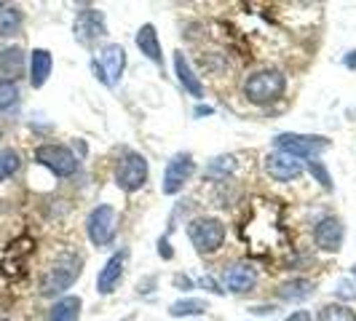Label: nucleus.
Returning <instances> with one entry per match:
<instances>
[{
    "instance_id": "f257e3e1",
    "label": "nucleus",
    "mask_w": 356,
    "mask_h": 321,
    "mask_svg": "<svg viewBox=\"0 0 356 321\" xmlns=\"http://www.w3.org/2000/svg\"><path fill=\"white\" fill-rule=\"evenodd\" d=\"M81 276V260L78 257H59L40 279V295L43 297H54V295H62L65 289H70L75 284V279Z\"/></svg>"
},
{
    "instance_id": "f03ea898",
    "label": "nucleus",
    "mask_w": 356,
    "mask_h": 321,
    "mask_svg": "<svg viewBox=\"0 0 356 321\" xmlns=\"http://www.w3.org/2000/svg\"><path fill=\"white\" fill-rule=\"evenodd\" d=\"M273 145H276V153H284V156H292V158H316L319 153H324L330 147V140L327 137L284 131V134H279L273 140Z\"/></svg>"
},
{
    "instance_id": "7ed1b4c3",
    "label": "nucleus",
    "mask_w": 356,
    "mask_h": 321,
    "mask_svg": "<svg viewBox=\"0 0 356 321\" xmlns=\"http://www.w3.org/2000/svg\"><path fill=\"white\" fill-rule=\"evenodd\" d=\"M284 75L276 70H263V72H254L250 81L244 83V94L247 99L254 102V105H266V102H273L284 94Z\"/></svg>"
},
{
    "instance_id": "20e7f679",
    "label": "nucleus",
    "mask_w": 356,
    "mask_h": 321,
    "mask_svg": "<svg viewBox=\"0 0 356 321\" xmlns=\"http://www.w3.org/2000/svg\"><path fill=\"white\" fill-rule=\"evenodd\" d=\"M188 238L198 252H217L225 241V225L214 217H198L188 225Z\"/></svg>"
},
{
    "instance_id": "39448f33",
    "label": "nucleus",
    "mask_w": 356,
    "mask_h": 321,
    "mask_svg": "<svg viewBox=\"0 0 356 321\" xmlns=\"http://www.w3.org/2000/svg\"><path fill=\"white\" fill-rule=\"evenodd\" d=\"M35 160L40 166L51 169L56 177H70L78 172V158L65 145H40L35 150Z\"/></svg>"
},
{
    "instance_id": "423d86ee",
    "label": "nucleus",
    "mask_w": 356,
    "mask_h": 321,
    "mask_svg": "<svg viewBox=\"0 0 356 321\" xmlns=\"http://www.w3.org/2000/svg\"><path fill=\"white\" fill-rule=\"evenodd\" d=\"M145 179H147V160L140 153H126L115 169V185L126 193H134L143 188Z\"/></svg>"
},
{
    "instance_id": "0eeeda50",
    "label": "nucleus",
    "mask_w": 356,
    "mask_h": 321,
    "mask_svg": "<svg viewBox=\"0 0 356 321\" xmlns=\"http://www.w3.org/2000/svg\"><path fill=\"white\" fill-rule=\"evenodd\" d=\"M126 67V51L124 46L118 43H110L99 51V59H94V70H97V78L107 83V86H115L121 72Z\"/></svg>"
},
{
    "instance_id": "6e6552de",
    "label": "nucleus",
    "mask_w": 356,
    "mask_h": 321,
    "mask_svg": "<svg viewBox=\"0 0 356 321\" xmlns=\"http://www.w3.org/2000/svg\"><path fill=\"white\" fill-rule=\"evenodd\" d=\"M86 231H89L91 244L107 247V244L115 238V209L107 206V204L91 209L89 220H86Z\"/></svg>"
},
{
    "instance_id": "1a4fd4ad",
    "label": "nucleus",
    "mask_w": 356,
    "mask_h": 321,
    "mask_svg": "<svg viewBox=\"0 0 356 321\" xmlns=\"http://www.w3.org/2000/svg\"><path fill=\"white\" fill-rule=\"evenodd\" d=\"M196 172V163L191 156H185V153H177L175 158L166 163V172H163V185H161V190L166 193V196H175L179 193L182 188H185V182L191 179V174Z\"/></svg>"
},
{
    "instance_id": "9d476101",
    "label": "nucleus",
    "mask_w": 356,
    "mask_h": 321,
    "mask_svg": "<svg viewBox=\"0 0 356 321\" xmlns=\"http://www.w3.org/2000/svg\"><path fill=\"white\" fill-rule=\"evenodd\" d=\"M102 35H107L102 14L94 11V8H81L78 17H75V38H78L83 46H91L94 40H99Z\"/></svg>"
},
{
    "instance_id": "9b49d317",
    "label": "nucleus",
    "mask_w": 356,
    "mask_h": 321,
    "mask_svg": "<svg viewBox=\"0 0 356 321\" xmlns=\"http://www.w3.org/2000/svg\"><path fill=\"white\" fill-rule=\"evenodd\" d=\"M263 166H266V172L276 182H292V179H298L303 174V163L298 158H292V156H284V153H270V156H266Z\"/></svg>"
},
{
    "instance_id": "f8f14e48",
    "label": "nucleus",
    "mask_w": 356,
    "mask_h": 321,
    "mask_svg": "<svg viewBox=\"0 0 356 321\" xmlns=\"http://www.w3.org/2000/svg\"><path fill=\"white\" fill-rule=\"evenodd\" d=\"M314 238L324 252H338L343 244V222L338 217H324L314 231Z\"/></svg>"
},
{
    "instance_id": "ddd939ff",
    "label": "nucleus",
    "mask_w": 356,
    "mask_h": 321,
    "mask_svg": "<svg viewBox=\"0 0 356 321\" xmlns=\"http://www.w3.org/2000/svg\"><path fill=\"white\" fill-rule=\"evenodd\" d=\"M124 263H126V254L124 252H115L110 260L105 263V268L99 270V276H97V292L99 295H110L115 284L121 281V276H124Z\"/></svg>"
},
{
    "instance_id": "4468645a",
    "label": "nucleus",
    "mask_w": 356,
    "mask_h": 321,
    "mask_svg": "<svg viewBox=\"0 0 356 321\" xmlns=\"http://www.w3.org/2000/svg\"><path fill=\"white\" fill-rule=\"evenodd\" d=\"M225 286L231 292H250L252 286L257 284V270L250 265V263H236L225 270Z\"/></svg>"
},
{
    "instance_id": "2eb2a0df",
    "label": "nucleus",
    "mask_w": 356,
    "mask_h": 321,
    "mask_svg": "<svg viewBox=\"0 0 356 321\" xmlns=\"http://www.w3.org/2000/svg\"><path fill=\"white\" fill-rule=\"evenodd\" d=\"M51 67H54L51 54L46 51V49H35L33 56H30V83H33L35 89H40V86L49 81Z\"/></svg>"
},
{
    "instance_id": "dca6fc26",
    "label": "nucleus",
    "mask_w": 356,
    "mask_h": 321,
    "mask_svg": "<svg viewBox=\"0 0 356 321\" xmlns=\"http://www.w3.org/2000/svg\"><path fill=\"white\" fill-rule=\"evenodd\" d=\"M137 49L156 65H163V54H161V43H159V33L153 24H143L140 33H137Z\"/></svg>"
},
{
    "instance_id": "f3484780",
    "label": "nucleus",
    "mask_w": 356,
    "mask_h": 321,
    "mask_svg": "<svg viewBox=\"0 0 356 321\" xmlns=\"http://www.w3.org/2000/svg\"><path fill=\"white\" fill-rule=\"evenodd\" d=\"M175 70H177V78H179V83L185 86V91L193 94L196 99H201V97H204V86H201V81L193 75L188 59H185V54H175Z\"/></svg>"
},
{
    "instance_id": "a211bd4d",
    "label": "nucleus",
    "mask_w": 356,
    "mask_h": 321,
    "mask_svg": "<svg viewBox=\"0 0 356 321\" xmlns=\"http://www.w3.org/2000/svg\"><path fill=\"white\" fill-rule=\"evenodd\" d=\"M24 72V54L22 49H3L0 51V75H6V81H17Z\"/></svg>"
},
{
    "instance_id": "6ab92c4d",
    "label": "nucleus",
    "mask_w": 356,
    "mask_h": 321,
    "mask_svg": "<svg viewBox=\"0 0 356 321\" xmlns=\"http://www.w3.org/2000/svg\"><path fill=\"white\" fill-rule=\"evenodd\" d=\"M78 316H81V297H62L49 313L51 321H78Z\"/></svg>"
},
{
    "instance_id": "aec40b11",
    "label": "nucleus",
    "mask_w": 356,
    "mask_h": 321,
    "mask_svg": "<svg viewBox=\"0 0 356 321\" xmlns=\"http://www.w3.org/2000/svg\"><path fill=\"white\" fill-rule=\"evenodd\" d=\"M311 292H314V284H311V281H305V279L286 281V284L279 289L282 300H289V303H300V300H305V297H311Z\"/></svg>"
},
{
    "instance_id": "412c9836",
    "label": "nucleus",
    "mask_w": 356,
    "mask_h": 321,
    "mask_svg": "<svg viewBox=\"0 0 356 321\" xmlns=\"http://www.w3.org/2000/svg\"><path fill=\"white\" fill-rule=\"evenodd\" d=\"M19 27H22V11L14 8V6H3L0 8V35H14Z\"/></svg>"
},
{
    "instance_id": "4be33fe9",
    "label": "nucleus",
    "mask_w": 356,
    "mask_h": 321,
    "mask_svg": "<svg viewBox=\"0 0 356 321\" xmlns=\"http://www.w3.org/2000/svg\"><path fill=\"white\" fill-rule=\"evenodd\" d=\"M319 321H356V313L346 305L330 303L319 311Z\"/></svg>"
},
{
    "instance_id": "5701e85b",
    "label": "nucleus",
    "mask_w": 356,
    "mask_h": 321,
    "mask_svg": "<svg viewBox=\"0 0 356 321\" xmlns=\"http://www.w3.org/2000/svg\"><path fill=\"white\" fill-rule=\"evenodd\" d=\"M169 313L172 316H198V313H207V303L204 300H193V297H188V300H177V303L169 308Z\"/></svg>"
},
{
    "instance_id": "b1692460",
    "label": "nucleus",
    "mask_w": 356,
    "mask_h": 321,
    "mask_svg": "<svg viewBox=\"0 0 356 321\" xmlns=\"http://www.w3.org/2000/svg\"><path fill=\"white\" fill-rule=\"evenodd\" d=\"M19 99V89L14 81L0 78V110H8Z\"/></svg>"
},
{
    "instance_id": "393cba45",
    "label": "nucleus",
    "mask_w": 356,
    "mask_h": 321,
    "mask_svg": "<svg viewBox=\"0 0 356 321\" xmlns=\"http://www.w3.org/2000/svg\"><path fill=\"white\" fill-rule=\"evenodd\" d=\"M17 169H19V156L14 150H3L0 153V179L11 177Z\"/></svg>"
},
{
    "instance_id": "a878e982",
    "label": "nucleus",
    "mask_w": 356,
    "mask_h": 321,
    "mask_svg": "<svg viewBox=\"0 0 356 321\" xmlns=\"http://www.w3.org/2000/svg\"><path fill=\"white\" fill-rule=\"evenodd\" d=\"M308 169H311V174H316V177L321 179V185H324V188H332V182H330V174H327V169L321 166L319 160H311V166H308Z\"/></svg>"
},
{
    "instance_id": "bb28decb",
    "label": "nucleus",
    "mask_w": 356,
    "mask_h": 321,
    "mask_svg": "<svg viewBox=\"0 0 356 321\" xmlns=\"http://www.w3.org/2000/svg\"><path fill=\"white\" fill-rule=\"evenodd\" d=\"M159 254L161 257H166V260L172 257V249H169V241H166V238H161L159 241Z\"/></svg>"
},
{
    "instance_id": "cd10ccee",
    "label": "nucleus",
    "mask_w": 356,
    "mask_h": 321,
    "mask_svg": "<svg viewBox=\"0 0 356 321\" xmlns=\"http://www.w3.org/2000/svg\"><path fill=\"white\" fill-rule=\"evenodd\" d=\"M286 321H311V313L308 311H295Z\"/></svg>"
},
{
    "instance_id": "c85d7f7f",
    "label": "nucleus",
    "mask_w": 356,
    "mask_h": 321,
    "mask_svg": "<svg viewBox=\"0 0 356 321\" xmlns=\"http://www.w3.org/2000/svg\"><path fill=\"white\" fill-rule=\"evenodd\" d=\"M346 67H351V70H356V51H351L348 56H346Z\"/></svg>"
},
{
    "instance_id": "c756f323",
    "label": "nucleus",
    "mask_w": 356,
    "mask_h": 321,
    "mask_svg": "<svg viewBox=\"0 0 356 321\" xmlns=\"http://www.w3.org/2000/svg\"><path fill=\"white\" fill-rule=\"evenodd\" d=\"M340 295L343 297H354V292H348V281H340Z\"/></svg>"
},
{
    "instance_id": "7c9ffc66",
    "label": "nucleus",
    "mask_w": 356,
    "mask_h": 321,
    "mask_svg": "<svg viewBox=\"0 0 356 321\" xmlns=\"http://www.w3.org/2000/svg\"><path fill=\"white\" fill-rule=\"evenodd\" d=\"M175 284L185 286V289H191V281H188V279H182V276H177V279H175Z\"/></svg>"
},
{
    "instance_id": "2f4dec72",
    "label": "nucleus",
    "mask_w": 356,
    "mask_h": 321,
    "mask_svg": "<svg viewBox=\"0 0 356 321\" xmlns=\"http://www.w3.org/2000/svg\"><path fill=\"white\" fill-rule=\"evenodd\" d=\"M354 279H356V265H354Z\"/></svg>"
},
{
    "instance_id": "473e14b6",
    "label": "nucleus",
    "mask_w": 356,
    "mask_h": 321,
    "mask_svg": "<svg viewBox=\"0 0 356 321\" xmlns=\"http://www.w3.org/2000/svg\"><path fill=\"white\" fill-rule=\"evenodd\" d=\"M0 321H8V319H3V316H0Z\"/></svg>"
},
{
    "instance_id": "72a5a7b5",
    "label": "nucleus",
    "mask_w": 356,
    "mask_h": 321,
    "mask_svg": "<svg viewBox=\"0 0 356 321\" xmlns=\"http://www.w3.org/2000/svg\"><path fill=\"white\" fill-rule=\"evenodd\" d=\"M0 8H3V3H0Z\"/></svg>"
},
{
    "instance_id": "f704fd0d",
    "label": "nucleus",
    "mask_w": 356,
    "mask_h": 321,
    "mask_svg": "<svg viewBox=\"0 0 356 321\" xmlns=\"http://www.w3.org/2000/svg\"><path fill=\"white\" fill-rule=\"evenodd\" d=\"M0 137H3V131H0Z\"/></svg>"
}]
</instances>
